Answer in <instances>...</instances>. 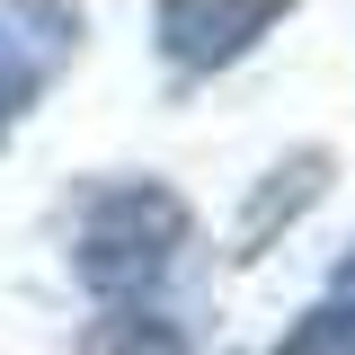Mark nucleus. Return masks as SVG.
<instances>
[{
	"label": "nucleus",
	"instance_id": "obj_3",
	"mask_svg": "<svg viewBox=\"0 0 355 355\" xmlns=\"http://www.w3.org/2000/svg\"><path fill=\"white\" fill-rule=\"evenodd\" d=\"M284 9L275 0H240V9H205V0H169L160 9V44H169V62L187 71H205V62H231V53H249V44L275 27Z\"/></svg>",
	"mask_w": 355,
	"mask_h": 355
},
{
	"label": "nucleus",
	"instance_id": "obj_5",
	"mask_svg": "<svg viewBox=\"0 0 355 355\" xmlns=\"http://www.w3.org/2000/svg\"><path fill=\"white\" fill-rule=\"evenodd\" d=\"M275 355H355V293L302 311V320H293V338H284Z\"/></svg>",
	"mask_w": 355,
	"mask_h": 355
},
{
	"label": "nucleus",
	"instance_id": "obj_1",
	"mask_svg": "<svg viewBox=\"0 0 355 355\" xmlns=\"http://www.w3.org/2000/svg\"><path fill=\"white\" fill-rule=\"evenodd\" d=\"M178 240H187V205H178L169 187H142V178H133V187L89 196L71 266H80L89 293H142V284L178 258Z\"/></svg>",
	"mask_w": 355,
	"mask_h": 355
},
{
	"label": "nucleus",
	"instance_id": "obj_4",
	"mask_svg": "<svg viewBox=\"0 0 355 355\" xmlns=\"http://www.w3.org/2000/svg\"><path fill=\"white\" fill-rule=\"evenodd\" d=\"M80 355H187V329L169 311H107V320H89Z\"/></svg>",
	"mask_w": 355,
	"mask_h": 355
},
{
	"label": "nucleus",
	"instance_id": "obj_2",
	"mask_svg": "<svg viewBox=\"0 0 355 355\" xmlns=\"http://www.w3.org/2000/svg\"><path fill=\"white\" fill-rule=\"evenodd\" d=\"M80 36V9H0V142L36 107L44 71L62 62V44Z\"/></svg>",
	"mask_w": 355,
	"mask_h": 355
},
{
	"label": "nucleus",
	"instance_id": "obj_6",
	"mask_svg": "<svg viewBox=\"0 0 355 355\" xmlns=\"http://www.w3.org/2000/svg\"><path fill=\"white\" fill-rule=\"evenodd\" d=\"M338 284H347V293H355V249H347V275H338Z\"/></svg>",
	"mask_w": 355,
	"mask_h": 355
}]
</instances>
